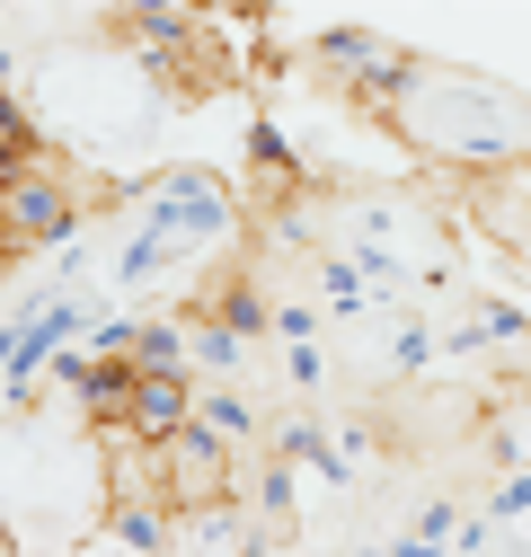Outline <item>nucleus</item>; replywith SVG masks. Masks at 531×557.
Masks as SVG:
<instances>
[{
	"label": "nucleus",
	"mask_w": 531,
	"mask_h": 557,
	"mask_svg": "<svg viewBox=\"0 0 531 557\" xmlns=\"http://www.w3.org/2000/svg\"><path fill=\"white\" fill-rule=\"evenodd\" d=\"M107 540L133 548V557H169V548H177V513H169L160 496H143V505H107Z\"/></svg>",
	"instance_id": "1a4fd4ad"
},
{
	"label": "nucleus",
	"mask_w": 531,
	"mask_h": 557,
	"mask_svg": "<svg viewBox=\"0 0 531 557\" xmlns=\"http://www.w3.org/2000/svg\"><path fill=\"white\" fill-rule=\"evenodd\" d=\"M266 336H284V345H319V310H310V301H266Z\"/></svg>",
	"instance_id": "f3484780"
},
{
	"label": "nucleus",
	"mask_w": 531,
	"mask_h": 557,
	"mask_svg": "<svg viewBox=\"0 0 531 557\" xmlns=\"http://www.w3.org/2000/svg\"><path fill=\"white\" fill-rule=\"evenodd\" d=\"M177 540H186L195 557H257V513H248L239 496L195 505V513H177Z\"/></svg>",
	"instance_id": "6e6552de"
},
{
	"label": "nucleus",
	"mask_w": 531,
	"mask_h": 557,
	"mask_svg": "<svg viewBox=\"0 0 531 557\" xmlns=\"http://www.w3.org/2000/svg\"><path fill=\"white\" fill-rule=\"evenodd\" d=\"M248 513H257V522H275V540L293 531V469H284V460H266V469H257V486H248Z\"/></svg>",
	"instance_id": "dca6fc26"
},
{
	"label": "nucleus",
	"mask_w": 531,
	"mask_h": 557,
	"mask_svg": "<svg viewBox=\"0 0 531 557\" xmlns=\"http://www.w3.org/2000/svg\"><path fill=\"white\" fill-rule=\"evenodd\" d=\"M460 222H470L496 257L531 265V169H505V177H460Z\"/></svg>",
	"instance_id": "423d86ee"
},
{
	"label": "nucleus",
	"mask_w": 531,
	"mask_h": 557,
	"mask_svg": "<svg viewBox=\"0 0 531 557\" xmlns=\"http://www.w3.org/2000/svg\"><path fill=\"white\" fill-rule=\"evenodd\" d=\"M72 398H81V416L107 434V425H124V398H133V363H89L81 355V381H72Z\"/></svg>",
	"instance_id": "9b49d317"
},
{
	"label": "nucleus",
	"mask_w": 531,
	"mask_h": 557,
	"mask_svg": "<svg viewBox=\"0 0 531 557\" xmlns=\"http://www.w3.org/2000/svg\"><path fill=\"white\" fill-rule=\"evenodd\" d=\"M124 363H133V381H151V372H186V327H177V319H133ZM186 381H195V372H186Z\"/></svg>",
	"instance_id": "9d476101"
},
{
	"label": "nucleus",
	"mask_w": 531,
	"mask_h": 557,
	"mask_svg": "<svg viewBox=\"0 0 531 557\" xmlns=\"http://www.w3.org/2000/svg\"><path fill=\"white\" fill-rule=\"evenodd\" d=\"M133 195H143L133 231L160 239L169 274L195 265V257H231V248L248 239V203H239V186L213 177V169H160V177H143Z\"/></svg>",
	"instance_id": "f03ea898"
},
{
	"label": "nucleus",
	"mask_w": 531,
	"mask_h": 557,
	"mask_svg": "<svg viewBox=\"0 0 531 557\" xmlns=\"http://www.w3.org/2000/svg\"><path fill=\"white\" fill-rule=\"evenodd\" d=\"M310 274H319V301H328V310H346V319H363V310H372L363 274H355V265H346L337 248H328V257H310Z\"/></svg>",
	"instance_id": "2eb2a0df"
},
{
	"label": "nucleus",
	"mask_w": 531,
	"mask_h": 557,
	"mask_svg": "<svg viewBox=\"0 0 531 557\" xmlns=\"http://www.w3.org/2000/svg\"><path fill=\"white\" fill-rule=\"evenodd\" d=\"M266 460H284V469H319L328 486H346V451L328 443L319 425H284V434H275V451H266Z\"/></svg>",
	"instance_id": "4468645a"
},
{
	"label": "nucleus",
	"mask_w": 531,
	"mask_h": 557,
	"mask_svg": "<svg viewBox=\"0 0 531 557\" xmlns=\"http://www.w3.org/2000/svg\"><path fill=\"white\" fill-rule=\"evenodd\" d=\"M89 203L62 186V169H10L0 177V257H36V248H72Z\"/></svg>",
	"instance_id": "20e7f679"
},
{
	"label": "nucleus",
	"mask_w": 531,
	"mask_h": 557,
	"mask_svg": "<svg viewBox=\"0 0 531 557\" xmlns=\"http://www.w3.org/2000/svg\"><path fill=\"white\" fill-rule=\"evenodd\" d=\"M434 363V327L425 319H398V345H390V372H425Z\"/></svg>",
	"instance_id": "a211bd4d"
},
{
	"label": "nucleus",
	"mask_w": 531,
	"mask_h": 557,
	"mask_svg": "<svg viewBox=\"0 0 531 557\" xmlns=\"http://www.w3.org/2000/svg\"><path fill=\"white\" fill-rule=\"evenodd\" d=\"M186 416H195V381L186 372H151V381H133V398H124V434L143 451H160Z\"/></svg>",
	"instance_id": "0eeeda50"
},
{
	"label": "nucleus",
	"mask_w": 531,
	"mask_h": 557,
	"mask_svg": "<svg viewBox=\"0 0 531 557\" xmlns=\"http://www.w3.org/2000/svg\"><path fill=\"white\" fill-rule=\"evenodd\" d=\"M310 72L337 89L355 115H390V98L408 89V72H417V53L408 45H390V36H372V27H319L310 36Z\"/></svg>",
	"instance_id": "7ed1b4c3"
},
{
	"label": "nucleus",
	"mask_w": 531,
	"mask_h": 557,
	"mask_svg": "<svg viewBox=\"0 0 531 557\" xmlns=\"http://www.w3.org/2000/svg\"><path fill=\"white\" fill-rule=\"evenodd\" d=\"M0 557H18V531H10V513H0Z\"/></svg>",
	"instance_id": "412c9836"
},
{
	"label": "nucleus",
	"mask_w": 531,
	"mask_h": 557,
	"mask_svg": "<svg viewBox=\"0 0 531 557\" xmlns=\"http://www.w3.org/2000/svg\"><path fill=\"white\" fill-rule=\"evenodd\" d=\"M381 133L443 177H505V169H531V89L417 53V72L390 98Z\"/></svg>",
	"instance_id": "f257e3e1"
},
{
	"label": "nucleus",
	"mask_w": 531,
	"mask_h": 557,
	"mask_svg": "<svg viewBox=\"0 0 531 557\" xmlns=\"http://www.w3.org/2000/svg\"><path fill=\"white\" fill-rule=\"evenodd\" d=\"M151 478H160V505H169V513H195V505H222V496H239V451L186 416V425H177V434L151 451Z\"/></svg>",
	"instance_id": "39448f33"
},
{
	"label": "nucleus",
	"mask_w": 531,
	"mask_h": 557,
	"mask_svg": "<svg viewBox=\"0 0 531 557\" xmlns=\"http://www.w3.org/2000/svg\"><path fill=\"white\" fill-rule=\"evenodd\" d=\"M205 327H222L231 345L266 336V293L248 284V274H231V284H213V301H205Z\"/></svg>",
	"instance_id": "f8f14e48"
},
{
	"label": "nucleus",
	"mask_w": 531,
	"mask_h": 557,
	"mask_svg": "<svg viewBox=\"0 0 531 557\" xmlns=\"http://www.w3.org/2000/svg\"><path fill=\"white\" fill-rule=\"evenodd\" d=\"M514 513H531V460H522V469H505V486L487 496V522H514Z\"/></svg>",
	"instance_id": "6ab92c4d"
},
{
	"label": "nucleus",
	"mask_w": 531,
	"mask_h": 557,
	"mask_svg": "<svg viewBox=\"0 0 531 557\" xmlns=\"http://www.w3.org/2000/svg\"><path fill=\"white\" fill-rule=\"evenodd\" d=\"M0 372H10V327H0Z\"/></svg>",
	"instance_id": "5701e85b"
},
{
	"label": "nucleus",
	"mask_w": 531,
	"mask_h": 557,
	"mask_svg": "<svg viewBox=\"0 0 531 557\" xmlns=\"http://www.w3.org/2000/svg\"><path fill=\"white\" fill-rule=\"evenodd\" d=\"M195 425H205V434H222V443L239 451V443H257V398L222 381V389H205V398H195Z\"/></svg>",
	"instance_id": "ddd939ff"
},
{
	"label": "nucleus",
	"mask_w": 531,
	"mask_h": 557,
	"mask_svg": "<svg viewBox=\"0 0 531 557\" xmlns=\"http://www.w3.org/2000/svg\"><path fill=\"white\" fill-rule=\"evenodd\" d=\"M284 363H293V389H319V381H328V355H319V345H284Z\"/></svg>",
	"instance_id": "aec40b11"
},
{
	"label": "nucleus",
	"mask_w": 531,
	"mask_h": 557,
	"mask_svg": "<svg viewBox=\"0 0 531 557\" xmlns=\"http://www.w3.org/2000/svg\"><path fill=\"white\" fill-rule=\"evenodd\" d=\"M514 372H522V381H531V336H522V345H514Z\"/></svg>",
	"instance_id": "4be33fe9"
},
{
	"label": "nucleus",
	"mask_w": 531,
	"mask_h": 557,
	"mask_svg": "<svg viewBox=\"0 0 531 557\" xmlns=\"http://www.w3.org/2000/svg\"><path fill=\"white\" fill-rule=\"evenodd\" d=\"M346 557H390V548H346Z\"/></svg>",
	"instance_id": "b1692460"
}]
</instances>
